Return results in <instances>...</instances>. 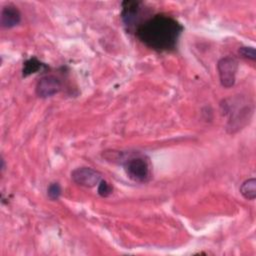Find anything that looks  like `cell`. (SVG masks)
Wrapping results in <instances>:
<instances>
[{
    "mask_svg": "<svg viewBox=\"0 0 256 256\" xmlns=\"http://www.w3.org/2000/svg\"><path fill=\"white\" fill-rule=\"evenodd\" d=\"M183 30L184 27L175 18L165 13H158L144 20L134 34L146 47L163 53L176 50Z\"/></svg>",
    "mask_w": 256,
    "mask_h": 256,
    "instance_id": "obj_1",
    "label": "cell"
},
{
    "mask_svg": "<svg viewBox=\"0 0 256 256\" xmlns=\"http://www.w3.org/2000/svg\"><path fill=\"white\" fill-rule=\"evenodd\" d=\"M121 6L120 16L127 31L130 33L135 32L137 27L148 18L144 16L146 15L145 8H143V3L140 1L126 0L122 2Z\"/></svg>",
    "mask_w": 256,
    "mask_h": 256,
    "instance_id": "obj_2",
    "label": "cell"
},
{
    "mask_svg": "<svg viewBox=\"0 0 256 256\" xmlns=\"http://www.w3.org/2000/svg\"><path fill=\"white\" fill-rule=\"evenodd\" d=\"M124 171L134 182L144 183L151 177L150 165L143 156H131L124 161Z\"/></svg>",
    "mask_w": 256,
    "mask_h": 256,
    "instance_id": "obj_3",
    "label": "cell"
},
{
    "mask_svg": "<svg viewBox=\"0 0 256 256\" xmlns=\"http://www.w3.org/2000/svg\"><path fill=\"white\" fill-rule=\"evenodd\" d=\"M217 69L221 85L230 88L235 84L236 72L238 69V61L236 58L226 56L221 58L217 63Z\"/></svg>",
    "mask_w": 256,
    "mask_h": 256,
    "instance_id": "obj_4",
    "label": "cell"
},
{
    "mask_svg": "<svg viewBox=\"0 0 256 256\" xmlns=\"http://www.w3.org/2000/svg\"><path fill=\"white\" fill-rule=\"evenodd\" d=\"M71 178L76 184L91 188L99 184L102 180V175L90 167H78L71 172Z\"/></svg>",
    "mask_w": 256,
    "mask_h": 256,
    "instance_id": "obj_5",
    "label": "cell"
},
{
    "mask_svg": "<svg viewBox=\"0 0 256 256\" xmlns=\"http://www.w3.org/2000/svg\"><path fill=\"white\" fill-rule=\"evenodd\" d=\"M61 81L54 75H46L39 79L36 84V94L40 98H48L61 90Z\"/></svg>",
    "mask_w": 256,
    "mask_h": 256,
    "instance_id": "obj_6",
    "label": "cell"
},
{
    "mask_svg": "<svg viewBox=\"0 0 256 256\" xmlns=\"http://www.w3.org/2000/svg\"><path fill=\"white\" fill-rule=\"evenodd\" d=\"M21 21V13L18 8L12 4L3 6L0 15V23L3 28H13Z\"/></svg>",
    "mask_w": 256,
    "mask_h": 256,
    "instance_id": "obj_7",
    "label": "cell"
},
{
    "mask_svg": "<svg viewBox=\"0 0 256 256\" xmlns=\"http://www.w3.org/2000/svg\"><path fill=\"white\" fill-rule=\"evenodd\" d=\"M49 69L48 65L41 62L40 60H38L36 57H31L29 59H27L24 63H23V68H22V76L23 77H27L31 74L37 73L39 71H45Z\"/></svg>",
    "mask_w": 256,
    "mask_h": 256,
    "instance_id": "obj_8",
    "label": "cell"
},
{
    "mask_svg": "<svg viewBox=\"0 0 256 256\" xmlns=\"http://www.w3.org/2000/svg\"><path fill=\"white\" fill-rule=\"evenodd\" d=\"M241 195L247 200H254L256 197V180L249 178L245 180L240 186Z\"/></svg>",
    "mask_w": 256,
    "mask_h": 256,
    "instance_id": "obj_9",
    "label": "cell"
},
{
    "mask_svg": "<svg viewBox=\"0 0 256 256\" xmlns=\"http://www.w3.org/2000/svg\"><path fill=\"white\" fill-rule=\"evenodd\" d=\"M61 192H62L61 186H60V184L57 183V182L51 183V184L48 186V188H47V195H48V197H49L51 200H53V201L59 199V197L61 196Z\"/></svg>",
    "mask_w": 256,
    "mask_h": 256,
    "instance_id": "obj_10",
    "label": "cell"
},
{
    "mask_svg": "<svg viewBox=\"0 0 256 256\" xmlns=\"http://www.w3.org/2000/svg\"><path fill=\"white\" fill-rule=\"evenodd\" d=\"M97 191H98V194H99L101 197H108L109 195L112 194L113 189H112V186H111L107 181H105V180L102 179V180L99 182V184H98V189H97Z\"/></svg>",
    "mask_w": 256,
    "mask_h": 256,
    "instance_id": "obj_11",
    "label": "cell"
},
{
    "mask_svg": "<svg viewBox=\"0 0 256 256\" xmlns=\"http://www.w3.org/2000/svg\"><path fill=\"white\" fill-rule=\"evenodd\" d=\"M239 53L247 58V59H250L252 61H254L256 59V54H255V49L253 47H248V46H243V47H240L239 48Z\"/></svg>",
    "mask_w": 256,
    "mask_h": 256,
    "instance_id": "obj_12",
    "label": "cell"
}]
</instances>
